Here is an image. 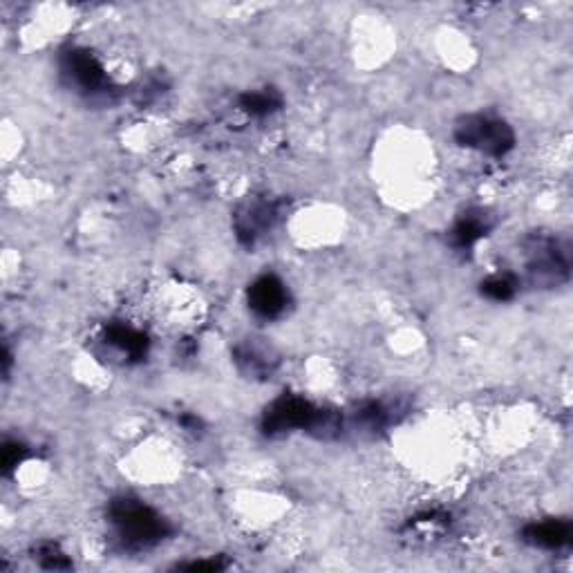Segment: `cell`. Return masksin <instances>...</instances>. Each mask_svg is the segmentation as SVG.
<instances>
[{"instance_id":"4fadbf2b","label":"cell","mask_w":573,"mask_h":573,"mask_svg":"<svg viewBox=\"0 0 573 573\" xmlns=\"http://www.w3.org/2000/svg\"><path fill=\"white\" fill-rule=\"evenodd\" d=\"M482 296L488 300H495V303H509L513 296L518 294V278L511 274H497L486 278L482 285H479Z\"/></svg>"},{"instance_id":"9c48e42d","label":"cell","mask_w":573,"mask_h":573,"mask_svg":"<svg viewBox=\"0 0 573 573\" xmlns=\"http://www.w3.org/2000/svg\"><path fill=\"white\" fill-rule=\"evenodd\" d=\"M103 341H106V345L115 347L128 361H142L150 347L148 336L142 330H137V327L126 323H110L106 330H103Z\"/></svg>"},{"instance_id":"e0dca14e","label":"cell","mask_w":573,"mask_h":573,"mask_svg":"<svg viewBox=\"0 0 573 573\" xmlns=\"http://www.w3.org/2000/svg\"><path fill=\"white\" fill-rule=\"evenodd\" d=\"M184 569H191V571H220L224 569V565H220V562H215V560H209V562H191V565H182Z\"/></svg>"},{"instance_id":"7a4b0ae2","label":"cell","mask_w":573,"mask_h":573,"mask_svg":"<svg viewBox=\"0 0 573 573\" xmlns=\"http://www.w3.org/2000/svg\"><path fill=\"white\" fill-rule=\"evenodd\" d=\"M526 274L535 287H558L571 274L569 244L549 233H533L524 240Z\"/></svg>"},{"instance_id":"277c9868","label":"cell","mask_w":573,"mask_h":573,"mask_svg":"<svg viewBox=\"0 0 573 573\" xmlns=\"http://www.w3.org/2000/svg\"><path fill=\"white\" fill-rule=\"evenodd\" d=\"M323 412L325 410L316 408L312 401L296 397V394H283L262 415V432L269 437L285 435V432L291 430L316 432L323 419Z\"/></svg>"},{"instance_id":"52a82bcc","label":"cell","mask_w":573,"mask_h":573,"mask_svg":"<svg viewBox=\"0 0 573 573\" xmlns=\"http://www.w3.org/2000/svg\"><path fill=\"white\" fill-rule=\"evenodd\" d=\"M249 309L260 318L274 321V318L283 316L289 305V291L287 285L274 274H265L253 280L247 291Z\"/></svg>"},{"instance_id":"8fae6325","label":"cell","mask_w":573,"mask_h":573,"mask_svg":"<svg viewBox=\"0 0 573 573\" xmlns=\"http://www.w3.org/2000/svg\"><path fill=\"white\" fill-rule=\"evenodd\" d=\"M352 424L361 432H381L392 424V412L381 401H363L356 406L352 415Z\"/></svg>"},{"instance_id":"5b68a950","label":"cell","mask_w":573,"mask_h":573,"mask_svg":"<svg viewBox=\"0 0 573 573\" xmlns=\"http://www.w3.org/2000/svg\"><path fill=\"white\" fill-rule=\"evenodd\" d=\"M61 72L83 95H103L110 88L108 74L97 56L83 48H72L63 54Z\"/></svg>"},{"instance_id":"8992f818","label":"cell","mask_w":573,"mask_h":573,"mask_svg":"<svg viewBox=\"0 0 573 573\" xmlns=\"http://www.w3.org/2000/svg\"><path fill=\"white\" fill-rule=\"evenodd\" d=\"M280 218V204L271 200H249L236 211L233 227H236L238 240L247 247H253L265 233L274 229Z\"/></svg>"},{"instance_id":"ba28073f","label":"cell","mask_w":573,"mask_h":573,"mask_svg":"<svg viewBox=\"0 0 573 573\" xmlns=\"http://www.w3.org/2000/svg\"><path fill=\"white\" fill-rule=\"evenodd\" d=\"M522 540L535 549L562 551L571 547L573 526L569 520H542L524 526Z\"/></svg>"},{"instance_id":"7c38bea8","label":"cell","mask_w":573,"mask_h":573,"mask_svg":"<svg viewBox=\"0 0 573 573\" xmlns=\"http://www.w3.org/2000/svg\"><path fill=\"white\" fill-rule=\"evenodd\" d=\"M240 108L247 112V115L262 119L283 108V97H280L274 88L244 92L240 97Z\"/></svg>"},{"instance_id":"30bf717a","label":"cell","mask_w":573,"mask_h":573,"mask_svg":"<svg viewBox=\"0 0 573 573\" xmlns=\"http://www.w3.org/2000/svg\"><path fill=\"white\" fill-rule=\"evenodd\" d=\"M491 227H493L491 215L482 209H471L453 224V229H450L448 238H450V244H453L455 249L464 251V249L475 247L479 240L486 238Z\"/></svg>"},{"instance_id":"3957f363","label":"cell","mask_w":573,"mask_h":573,"mask_svg":"<svg viewBox=\"0 0 573 573\" xmlns=\"http://www.w3.org/2000/svg\"><path fill=\"white\" fill-rule=\"evenodd\" d=\"M455 139L459 146L488 157H502L515 146V133L506 121L491 115H466L457 121Z\"/></svg>"},{"instance_id":"6da1fadb","label":"cell","mask_w":573,"mask_h":573,"mask_svg":"<svg viewBox=\"0 0 573 573\" xmlns=\"http://www.w3.org/2000/svg\"><path fill=\"white\" fill-rule=\"evenodd\" d=\"M108 520L115 529L119 542L124 544L128 551H142L150 549L166 540L171 535V524H168L162 515L155 509H150L137 497H117L110 502Z\"/></svg>"},{"instance_id":"2e32d148","label":"cell","mask_w":573,"mask_h":573,"mask_svg":"<svg viewBox=\"0 0 573 573\" xmlns=\"http://www.w3.org/2000/svg\"><path fill=\"white\" fill-rule=\"evenodd\" d=\"M27 457V448L21 444V441H7L3 446V473L9 475L16 471L18 466L25 462Z\"/></svg>"},{"instance_id":"9a60e30c","label":"cell","mask_w":573,"mask_h":573,"mask_svg":"<svg viewBox=\"0 0 573 573\" xmlns=\"http://www.w3.org/2000/svg\"><path fill=\"white\" fill-rule=\"evenodd\" d=\"M34 558L39 560V565L43 569H54V571H61V569H70L72 562L68 560V556L56 547L52 542H43L39 547L34 549Z\"/></svg>"},{"instance_id":"5bb4252c","label":"cell","mask_w":573,"mask_h":573,"mask_svg":"<svg viewBox=\"0 0 573 573\" xmlns=\"http://www.w3.org/2000/svg\"><path fill=\"white\" fill-rule=\"evenodd\" d=\"M236 363L240 365V370L244 374H249V377H265L267 372H271L269 356L258 352L256 347L251 345L236 347Z\"/></svg>"}]
</instances>
